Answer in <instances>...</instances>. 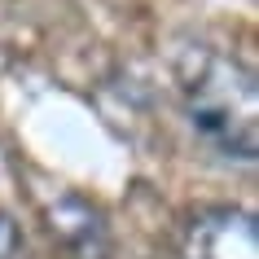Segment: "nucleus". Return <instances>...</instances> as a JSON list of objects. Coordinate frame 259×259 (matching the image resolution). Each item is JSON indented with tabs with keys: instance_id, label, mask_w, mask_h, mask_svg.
I'll list each match as a JSON object with an SVG mask.
<instances>
[{
	"instance_id": "7ed1b4c3",
	"label": "nucleus",
	"mask_w": 259,
	"mask_h": 259,
	"mask_svg": "<svg viewBox=\"0 0 259 259\" xmlns=\"http://www.w3.org/2000/svg\"><path fill=\"white\" fill-rule=\"evenodd\" d=\"M0 259H27V237L9 211H0Z\"/></svg>"
},
{
	"instance_id": "f03ea898",
	"label": "nucleus",
	"mask_w": 259,
	"mask_h": 259,
	"mask_svg": "<svg viewBox=\"0 0 259 259\" xmlns=\"http://www.w3.org/2000/svg\"><path fill=\"white\" fill-rule=\"evenodd\" d=\"M180 259H259V224L242 206H202L180 229Z\"/></svg>"
},
{
	"instance_id": "f257e3e1",
	"label": "nucleus",
	"mask_w": 259,
	"mask_h": 259,
	"mask_svg": "<svg viewBox=\"0 0 259 259\" xmlns=\"http://www.w3.org/2000/svg\"><path fill=\"white\" fill-rule=\"evenodd\" d=\"M176 88L193 132L229 158L259 154V88L237 57L211 44H189L176 57Z\"/></svg>"
}]
</instances>
